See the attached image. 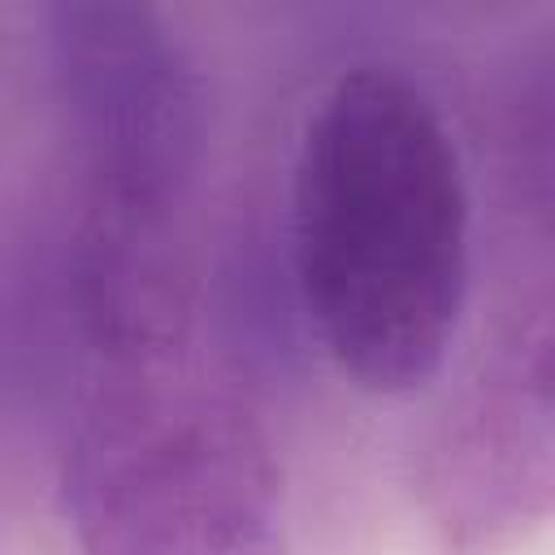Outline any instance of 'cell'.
I'll list each match as a JSON object with an SVG mask.
<instances>
[{"label": "cell", "mask_w": 555, "mask_h": 555, "mask_svg": "<svg viewBox=\"0 0 555 555\" xmlns=\"http://www.w3.org/2000/svg\"><path fill=\"white\" fill-rule=\"evenodd\" d=\"M421 512L447 555H503L529 542L555 507V334L538 304L477 360L421 473Z\"/></svg>", "instance_id": "cell-4"}, {"label": "cell", "mask_w": 555, "mask_h": 555, "mask_svg": "<svg viewBox=\"0 0 555 555\" xmlns=\"http://www.w3.org/2000/svg\"><path fill=\"white\" fill-rule=\"evenodd\" d=\"M291 264L351 386L412 395L434 382L468 299V186L438 104L395 65H351L308 113Z\"/></svg>", "instance_id": "cell-1"}, {"label": "cell", "mask_w": 555, "mask_h": 555, "mask_svg": "<svg viewBox=\"0 0 555 555\" xmlns=\"http://www.w3.org/2000/svg\"><path fill=\"white\" fill-rule=\"evenodd\" d=\"M82 555H286V481L264 425L173 364L113 369L61 460Z\"/></svg>", "instance_id": "cell-2"}, {"label": "cell", "mask_w": 555, "mask_h": 555, "mask_svg": "<svg viewBox=\"0 0 555 555\" xmlns=\"http://www.w3.org/2000/svg\"><path fill=\"white\" fill-rule=\"evenodd\" d=\"M43 17L78 217L182 225L208 134V91L191 43L152 4L69 0Z\"/></svg>", "instance_id": "cell-3"}]
</instances>
